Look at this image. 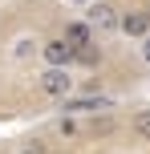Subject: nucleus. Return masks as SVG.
I'll use <instances>...</instances> for the list:
<instances>
[{
	"label": "nucleus",
	"mask_w": 150,
	"mask_h": 154,
	"mask_svg": "<svg viewBox=\"0 0 150 154\" xmlns=\"http://www.w3.org/2000/svg\"><path fill=\"white\" fill-rule=\"evenodd\" d=\"M85 20L93 24L97 37H110V32L122 29V12H118V4H110V0H89L85 4Z\"/></svg>",
	"instance_id": "1"
},
{
	"label": "nucleus",
	"mask_w": 150,
	"mask_h": 154,
	"mask_svg": "<svg viewBox=\"0 0 150 154\" xmlns=\"http://www.w3.org/2000/svg\"><path fill=\"white\" fill-rule=\"evenodd\" d=\"M37 89L49 93V97H73V77L69 69H53V65H45L37 77Z\"/></svg>",
	"instance_id": "2"
},
{
	"label": "nucleus",
	"mask_w": 150,
	"mask_h": 154,
	"mask_svg": "<svg viewBox=\"0 0 150 154\" xmlns=\"http://www.w3.org/2000/svg\"><path fill=\"white\" fill-rule=\"evenodd\" d=\"M73 57H77V49H73L65 37H49V41H41V61L53 65V69H69Z\"/></svg>",
	"instance_id": "3"
},
{
	"label": "nucleus",
	"mask_w": 150,
	"mask_h": 154,
	"mask_svg": "<svg viewBox=\"0 0 150 154\" xmlns=\"http://www.w3.org/2000/svg\"><path fill=\"white\" fill-rule=\"evenodd\" d=\"M122 37L130 41H146L150 37V8H130V12H122Z\"/></svg>",
	"instance_id": "4"
},
{
	"label": "nucleus",
	"mask_w": 150,
	"mask_h": 154,
	"mask_svg": "<svg viewBox=\"0 0 150 154\" xmlns=\"http://www.w3.org/2000/svg\"><path fill=\"white\" fill-rule=\"evenodd\" d=\"M65 41H69L73 49H89V45H97V32H93V24L81 16V20H69L65 24V32H61Z\"/></svg>",
	"instance_id": "5"
},
{
	"label": "nucleus",
	"mask_w": 150,
	"mask_h": 154,
	"mask_svg": "<svg viewBox=\"0 0 150 154\" xmlns=\"http://www.w3.org/2000/svg\"><path fill=\"white\" fill-rule=\"evenodd\" d=\"M110 106H114L110 97H93V93H85V97H61L65 114H89V109L97 114V109H110Z\"/></svg>",
	"instance_id": "6"
},
{
	"label": "nucleus",
	"mask_w": 150,
	"mask_h": 154,
	"mask_svg": "<svg viewBox=\"0 0 150 154\" xmlns=\"http://www.w3.org/2000/svg\"><path fill=\"white\" fill-rule=\"evenodd\" d=\"M37 53H41V41L37 37H16L12 41V57H16V61H32Z\"/></svg>",
	"instance_id": "7"
},
{
	"label": "nucleus",
	"mask_w": 150,
	"mask_h": 154,
	"mask_svg": "<svg viewBox=\"0 0 150 154\" xmlns=\"http://www.w3.org/2000/svg\"><path fill=\"white\" fill-rule=\"evenodd\" d=\"M114 130H118V118L114 114H97L93 122H89V134H93V138H110Z\"/></svg>",
	"instance_id": "8"
},
{
	"label": "nucleus",
	"mask_w": 150,
	"mask_h": 154,
	"mask_svg": "<svg viewBox=\"0 0 150 154\" xmlns=\"http://www.w3.org/2000/svg\"><path fill=\"white\" fill-rule=\"evenodd\" d=\"M130 130H134V138L150 142V106H146V109H138V114L130 118Z\"/></svg>",
	"instance_id": "9"
},
{
	"label": "nucleus",
	"mask_w": 150,
	"mask_h": 154,
	"mask_svg": "<svg viewBox=\"0 0 150 154\" xmlns=\"http://www.w3.org/2000/svg\"><path fill=\"white\" fill-rule=\"evenodd\" d=\"M102 45H89V49H77V57H73V65H102Z\"/></svg>",
	"instance_id": "10"
},
{
	"label": "nucleus",
	"mask_w": 150,
	"mask_h": 154,
	"mask_svg": "<svg viewBox=\"0 0 150 154\" xmlns=\"http://www.w3.org/2000/svg\"><path fill=\"white\" fill-rule=\"evenodd\" d=\"M16 154H49V150H45V142L29 138V142H20V150H16Z\"/></svg>",
	"instance_id": "11"
},
{
	"label": "nucleus",
	"mask_w": 150,
	"mask_h": 154,
	"mask_svg": "<svg viewBox=\"0 0 150 154\" xmlns=\"http://www.w3.org/2000/svg\"><path fill=\"white\" fill-rule=\"evenodd\" d=\"M57 134H65V138H73V134H77V122H73V118L65 114L61 122H57Z\"/></svg>",
	"instance_id": "12"
},
{
	"label": "nucleus",
	"mask_w": 150,
	"mask_h": 154,
	"mask_svg": "<svg viewBox=\"0 0 150 154\" xmlns=\"http://www.w3.org/2000/svg\"><path fill=\"white\" fill-rule=\"evenodd\" d=\"M142 61H146V65H150V37H146V41H142Z\"/></svg>",
	"instance_id": "13"
},
{
	"label": "nucleus",
	"mask_w": 150,
	"mask_h": 154,
	"mask_svg": "<svg viewBox=\"0 0 150 154\" xmlns=\"http://www.w3.org/2000/svg\"><path fill=\"white\" fill-rule=\"evenodd\" d=\"M69 4H89V0H69Z\"/></svg>",
	"instance_id": "14"
}]
</instances>
